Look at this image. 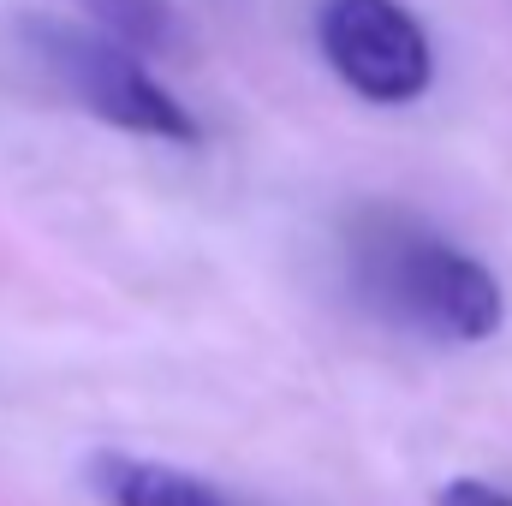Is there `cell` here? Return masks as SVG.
Here are the masks:
<instances>
[{"instance_id": "cell-1", "label": "cell", "mask_w": 512, "mask_h": 506, "mask_svg": "<svg viewBox=\"0 0 512 506\" xmlns=\"http://www.w3.org/2000/svg\"><path fill=\"white\" fill-rule=\"evenodd\" d=\"M352 286L393 328L441 346H483L507 328V292L489 262L387 209L352 233Z\"/></svg>"}, {"instance_id": "cell-2", "label": "cell", "mask_w": 512, "mask_h": 506, "mask_svg": "<svg viewBox=\"0 0 512 506\" xmlns=\"http://www.w3.org/2000/svg\"><path fill=\"white\" fill-rule=\"evenodd\" d=\"M18 42L24 54L54 78V90L96 114L102 126L131 131V137H161V143H197L203 131L185 114V102H173V90L149 72V60L114 42L96 24H72L54 12H18Z\"/></svg>"}, {"instance_id": "cell-3", "label": "cell", "mask_w": 512, "mask_h": 506, "mask_svg": "<svg viewBox=\"0 0 512 506\" xmlns=\"http://www.w3.org/2000/svg\"><path fill=\"white\" fill-rule=\"evenodd\" d=\"M316 42L334 78L376 108H411L435 84L429 30L399 0H322Z\"/></svg>"}, {"instance_id": "cell-4", "label": "cell", "mask_w": 512, "mask_h": 506, "mask_svg": "<svg viewBox=\"0 0 512 506\" xmlns=\"http://www.w3.org/2000/svg\"><path fill=\"white\" fill-rule=\"evenodd\" d=\"M84 483L102 506H233L209 477L179 471L167 459H137V453H120V447L90 453Z\"/></svg>"}, {"instance_id": "cell-5", "label": "cell", "mask_w": 512, "mask_h": 506, "mask_svg": "<svg viewBox=\"0 0 512 506\" xmlns=\"http://www.w3.org/2000/svg\"><path fill=\"white\" fill-rule=\"evenodd\" d=\"M78 6L90 12V24H96V30H108L114 42L137 48L143 60H149V54H161V48H173V36H179V24H173V6H167V0H78Z\"/></svg>"}, {"instance_id": "cell-6", "label": "cell", "mask_w": 512, "mask_h": 506, "mask_svg": "<svg viewBox=\"0 0 512 506\" xmlns=\"http://www.w3.org/2000/svg\"><path fill=\"white\" fill-rule=\"evenodd\" d=\"M435 506H512V495L501 483H483V477H447L435 489Z\"/></svg>"}]
</instances>
